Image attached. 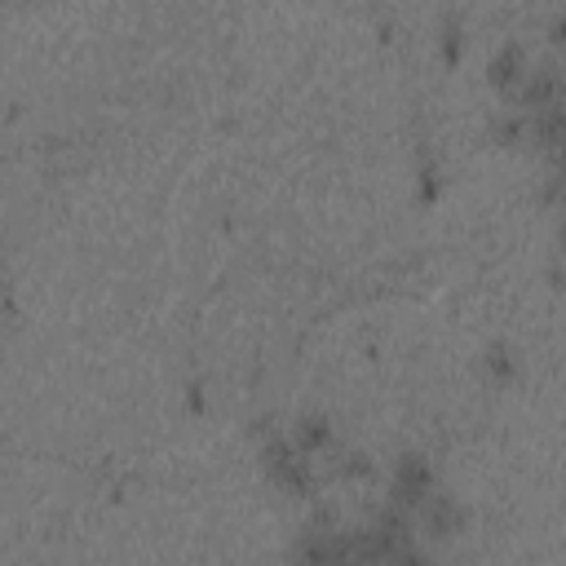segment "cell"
<instances>
[{"mask_svg": "<svg viewBox=\"0 0 566 566\" xmlns=\"http://www.w3.org/2000/svg\"><path fill=\"white\" fill-rule=\"evenodd\" d=\"M433 491H438V482H433V469H429V460L420 451H407V455L394 460V469H389V500L394 504L416 513Z\"/></svg>", "mask_w": 566, "mask_h": 566, "instance_id": "obj_1", "label": "cell"}, {"mask_svg": "<svg viewBox=\"0 0 566 566\" xmlns=\"http://www.w3.org/2000/svg\"><path fill=\"white\" fill-rule=\"evenodd\" d=\"M460 526H464V509H460V500L447 495V491H433V495L416 509V531L429 535V539H451Z\"/></svg>", "mask_w": 566, "mask_h": 566, "instance_id": "obj_2", "label": "cell"}, {"mask_svg": "<svg viewBox=\"0 0 566 566\" xmlns=\"http://www.w3.org/2000/svg\"><path fill=\"white\" fill-rule=\"evenodd\" d=\"M526 66H531L526 49H522L517 40H504V44H500V49L491 53V62H486V80L513 93V84H517V80L526 75Z\"/></svg>", "mask_w": 566, "mask_h": 566, "instance_id": "obj_3", "label": "cell"}, {"mask_svg": "<svg viewBox=\"0 0 566 566\" xmlns=\"http://www.w3.org/2000/svg\"><path fill=\"white\" fill-rule=\"evenodd\" d=\"M287 433H292V442H296L305 455H323V451H332V442H336V433H332L327 416H318V411L296 416V424H292Z\"/></svg>", "mask_w": 566, "mask_h": 566, "instance_id": "obj_4", "label": "cell"}, {"mask_svg": "<svg viewBox=\"0 0 566 566\" xmlns=\"http://www.w3.org/2000/svg\"><path fill=\"white\" fill-rule=\"evenodd\" d=\"M491 137L504 142V146L526 142V115H522V111H500V115L491 119Z\"/></svg>", "mask_w": 566, "mask_h": 566, "instance_id": "obj_5", "label": "cell"}, {"mask_svg": "<svg viewBox=\"0 0 566 566\" xmlns=\"http://www.w3.org/2000/svg\"><path fill=\"white\" fill-rule=\"evenodd\" d=\"M486 367H491L495 376H509V371H513V358H509V349H491V354H486Z\"/></svg>", "mask_w": 566, "mask_h": 566, "instance_id": "obj_6", "label": "cell"}]
</instances>
